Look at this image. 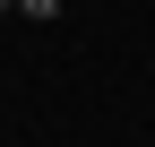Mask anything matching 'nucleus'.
<instances>
[{
	"label": "nucleus",
	"instance_id": "f257e3e1",
	"mask_svg": "<svg viewBox=\"0 0 155 147\" xmlns=\"http://www.w3.org/2000/svg\"><path fill=\"white\" fill-rule=\"evenodd\" d=\"M17 17H43V26H52V17H61V0H17Z\"/></svg>",
	"mask_w": 155,
	"mask_h": 147
}]
</instances>
